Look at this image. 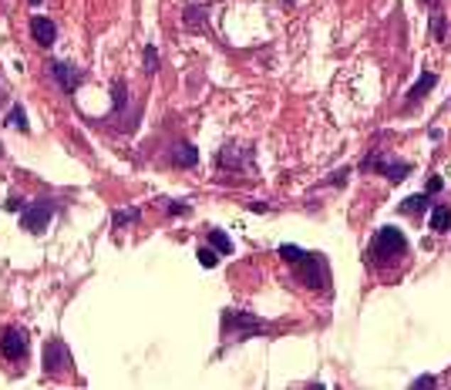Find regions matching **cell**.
<instances>
[{
  "mask_svg": "<svg viewBox=\"0 0 451 390\" xmlns=\"http://www.w3.org/2000/svg\"><path fill=\"white\" fill-rule=\"evenodd\" d=\"M280 260L300 276V283L310 289H330V266L323 252H310L300 246H280Z\"/></svg>",
  "mask_w": 451,
  "mask_h": 390,
  "instance_id": "obj_1",
  "label": "cell"
},
{
  "mask_svg": "<svg viewBox=\"0 0 451 390\" xmlns=\"http://www.w3.org/2000/svg\"><path fill=\"white\" fill-rule=\"evenodd\" d=\"M367 256L374 266H384V262H394V260H404L408 256V239L401 233L398 225H381L374 233V243L367 249Z\"/></svg>",
  "mask_w": 451,
  "mask_h": 390,
  "instance_id": "obj_2",
  "label": "cell"
},
{
  "mask_svg": "<svg viewBox=\"0 0 451 390\" xmlns=\"http://www.w3.org/2000/svg\"><path fill=\"white\" fill-rule=\"evenodd\" d=\"M219 330H222V343H243V340L256 337V333H266V323H263V320H256L253 313L222 310Z\"/></svg>",
  "mask_w": 451,
  "mask_h": 390,
  "instance_id": "obj_3",
  "label": "cell"
},
{
  "mask_svg": "<svg viewBox=\"0 0 451 390\" xmlns=\"http://www.w3.org/2000/svg\"><path fill=\"white\" fill-rule=\"evenodd\" d=\"M54 212H58V202H51V199H40V202H31V206L21 212V229L31 235H40L48 233V225H51Z\"/></svg>",
  "mask_w": 451,
  "mask_h": 390,
  "instance_id": "obj_4",
  "label": "cell"
},
{
  "mask_svg": "<svg viewBox=\"0 0 451 390\" xmlns=\"http://www.w3.org/2000/svg\"><path fill=\"white\" fill-rule=\"evenodd\" d=\"M27 350H31V343H27L24 330L21 326H4V333H0V353H4V360L21 364V360H27Z\"/></svg>",
  "mask_w": 451,
  "mask_h": 390,
  "instance_id": "obj_5",
  "label": "cell"
},
{
  "mask_svg": "<svg viewBox=\"0 0 451 390\" xmlns=\"http://www.w3.org/2000/svg\"><path fill=\"white\" fill-rule=\"evenodd\" d=\"M71 370V353H67L65 340H48L44 343V374L48 377H61Z\"/></svg>",
  "mask_w": 451,
  "mask_h": 390,
  "instance_id": "obj_6",
  "label": "cell"
},
{
  "mask_svg": "<svg viewBox=\"0 0 451 390\" xmlns=\"http://www.w3.org/2000/svg\"><path fill=\"white\" fill-rule=\"evenodd\" d=\"M364 172H377V175H384L387 182H404L408 175H411V162H387V158L381 155H371V158H364Z\"/></svg>",
  "mask_w": 451,
  "mask_h": 390,
  "instance_id": "obj_7",
  "label": "cell"
},
{
  "mask_svg": "<svg viewBox=\"0 0 451 390\" xmlns=\"http://www.w3.org/2000/svg\"><path fill=\"white\" fill-rule=\"evenodd\" d=\"M219 172H246L253 169V152L249 148H236V145H222V152L216 155Z\"/></svg>",
  "mask_w": 451,
  "mask_h": 390,
  "instance_id": "obj_8",
  "label": "cell"
},
{
  "mask_svg": "<svg viewBox=\"0 0 451 390\" xmlns=\"http://www.w3.org/2000/svg\"><path fill=\"white\" fill-rule=\"evenodd\" d=\"M51 78L65 94H75L77 84H81V71L75 65H67V61H51Z\"/></svg>",
  "mask_w": 451,
  "mask_h": 390,
  "instance_id": "obj_9",
  "label": "cell"
},
{
  "mask_svg": "<svg viewBox=\"0 0 451 390\" xmlns=\"http://www.w3.org/2000/svg\"><path fill=\"white\" fill-rule=\"evenodd\" d=\"M31 38L38 48H54V40H58V24H54L51 17H31Z\"/></svg>",
  "mask_w": 451,
  "mask_h": 390,
  "instance_id": "obj_10",
  "label": "cell"
},
{
  "mask_svg": "<svg viewBox=\"0 0 451 390\" xmlns=\"http://www.w3.org/2000/svg\"><path fill=\"white\" fill-rule=\"evenodd\" d=\"M435 84H438V74H435V71H425L421 78L414 81V88H411V91H408V101H404V111H414V108H418V104L425 101L428 94L435 91Z\"/></svg>",
  "mask_w": 451,
  "mask_h": 390,
  "instance_id": "obj_11",
  "label": "cell"
},
{
  "mask_svg": "<svg viewBox=\"0 0 451 390\" xmlns=\"http://www.w3.org/2000/svg\"><path fill=\"white\" fill-rule=\"evenodd\" d=\"M172 165H179V169H195L199 165V148L192 142H175L172 148Z\"/></svg>",
  "mask_w": 451,
  "mask_h": 390,
  "instance_id": "obj_12",
  "label": "cell"
},
{
  "mask_svg": "<svg viewBox=\"0 0 451 390\" xmlns=\"http://www.w3.org/2000/svg\"><path fill=\"white\" fill-rule=\"evenodd\" d=\"M182 17H185V27H189V30H206L209 27V7L206 4H189Z\"/></svg>",
  "mask_w": 451,
  "mask_h": 390,
  "instance_id": "obj_13",
  "label": "cell"
},
{
  "mask_svg": "<svg viewBox=\"0 0 451 390\" xmlns=\"http://www.w3.org/2000/svg\"><path fill=\"white\" fill-rule=\"evenodd\" d=\"M428 206H431V192H421V195H408L404 202H401V212L404 216H425Z\"/></svg>",
  "mask_w": 451,
  "mask_h": 390,
  "instance_id": "obj_14",
  "label": "cell"
},
{
  "mask_svg": "<svg viewBox=\"0 0 451 390\" xmlns=\"http://www.w3.org/2000/svg\"><path fill=\"white\" fill-rule=\"evenodd\" d=\"M7 125H11L13 131H21V135H27V131H31V121H27V111H24V104H21V101H11Z\"/></svg>",
  "mask_w": 451,
  "mask_h": 390,
  "instance_id": "obj_15",
  "label": "cell"
},
{
  "mask_svg": "<svg viewBox=\"0 0 451 390\" xmlns=\"http://www.w3.org/2000/svg\"><path fill=\"white\" fill-rule=\"evenodd\" d=\"M428 225H431V233H448L451 208L448 206H435V208H431V216H428Z\"/></svg>",
  "mask_w": 451,
  "mask_h": 390,
  "instance_id": "obj_16",
  "label": "cell"
},
{
  "mask_svg": "<svg viewBox=\"0 0 451 390\" xmlns=\"http://www.w3.org/2000/svg\"><path fill=\"white\" fill-rule=\"evenodd\" d=\"M138 219H142V208L131 206V208H121V212H115V216H112V225H115V233H121V229H129L131 222H138Z\"/></svg>",
  "mask_w": 451,
  "mask_h": 390,
  "instance_id": "obj_17",
  "label": "cell"
},
{
  "mask_svg": "<svg viewBox=\"0 0 451 390\" xmlns=\"http://www.w3.org/2000/svg\"><path fill=\"white\" fill-rule=\"evenodd\" d=\"M209 246L219 249L222 256H232V239L222 233V229H209Z\"/></svg>",
  "mask_w": 451,
  "mask_h": 390,
  "instance_id": "obj_18",
  "label": "cell"
},
{
  "mask_svg": "<svg viewBox=\"0 0 451 390\" xmlns=\"http://www.w3.org/2000/svg\"><path fill=\"white\" fill-rule=\"evenodd\" d=\"M219 249H212V246H202L199 249V252H195V260H199V266H202V269H216V266H219Z\"/></svg>",
  "mask_w": 451,
  "mask_h": 390,
  "instance_id": "obj_19",
  "label": "cell"
},
{
  "mask_svg": "<svg viewBox=\"0 0 451 390\" xmlns=\"http://www.w3.org/2000/svg\"><path fill=\"white\" fill-rule=\"evenodd\" d=\"M112 98H115V111H121V108L129 104V84H125V81H115V84H112Z\"/></svg>",
  "mask_w": 451,
  "mask_h": 390,
  "instance_id": "obj_20",
  "label": "cell"
},
{
  "mask_svg": "<svg viewBox=\"0 0 451 390\" xmlns=\"http://www.w3.org/2000/svg\"><path fill=\"white\" fill-rule=\"evenodd\" d=\"M142 67H145V74H155V71H158V51H155V44H145Z\"/></svg>",
  "mask_w": 451,
  "mask_h": 390,
  "instance_id": "obj_21",
  "label": "cell"
},
{
  "mask_svg": "<svg viewBox=\"0 0 451 390\" xmlns=\"http://www.w3.org/2000/svg\"><path fill=\"white\" fill-rule=\"evenodd\" d=\"M431 34H435V38H445V27H441V11L438 7H435V11H431Z\"/></svg>",
  "mask_w": 451,
  "mask_h": 390,
  "instance_id": "obj_22",
  "label": "cell"
},
{
  "mask_svg": "<svg viewBox=\"0 0 451 390\" xmlns=\"http://www.w3.org/2000/svg\"><path fill=\"white\" fill-rule=\"evenodd\" d=\"M4 208H7V212H24V202H21V195H7V202H4Z\"/></svg>",
  "mask_w": 451,
  "mask_h": 390,
  "instance_id": "obj_23",
  "label": "cell"
},
{
  "mask_svg": "<svg viewBox=\"0 0 451 390\" xmlns=\"http://www.w3.org/2000/svg\"><path fill=\"white\" fill-rule=\"evenodd\" d=\"M165 212H172V216H189V202H165Z\"/></svg>",
  "mask_w": 451,
  "mask_h": 390,
  "instance_id": "obj_24",
  "label": "cell"
},
{
  "mask_svg": "<svg viewBox=\"0 0 451 390\" xmlns=\"http://www.w3.org/2000/svg\"><path fill=\"white\" fill-rule=\"evenodd\" d=\"M347 175H350V169H340V172H334V175H327V182L323 185H344L347 182Z\"/></svg>",
  "mask_w": 451,
  "mask_h": 390,
  "instance_id": "obj_25",
  "label": "cell"
},
{
  "mask_svg": "<svg viewBox=\"0 0 451 390\" xmlns=\"http://www.w3.org/2000/svg\"><path fill=\"white\" fill-rule=\"evenodd\" d=\"M435 384H438V380L431 377V374H421V377L411 380V387H435Z\"/></svg>",
  "mask_w": 451,
  "mask_h": 390,
  "instance_id": "obj_26",
  "label": "cell"
},
{
  "mask_svg": "<svg viewBox=\"0 0 451 390\" xmlns=\"http://www.w3.org/2000/svg\"><path fill=\"white\" fill-rule=\"evenodd\" d=\"M249 212H270V206H266V202H249Z\"/></svg>",
  "mask_w": 451,
  "mask_h": 390,
  "instance_id": "obj_27",
  "label": "cell"
},
{
  "mask_svg": "<svg viewBox=\"0 0 451 390\" xmlns=\"http://www.w3.org/2000/svg\"><path fill=\"white\" fill-rule=\"evenodd\" d=\"M438 189H441V179H438V175H431V182H428V192L435 195V192H438Z\"/></svg>",
  "mask_w": 451,
  "mask_h": 390,
  "instance_id": "obj_28",
  "label": "cell"
},
{
  "mask_svg": "<svg viewBox=\"0 0 451 390\" xmlns=\"http://www.w3.org/2000/svg\"><path fill=\"white\" fill-rule=\"evenodd\" d=\"M27 4H34V7H38V4H40V0H27Z\"/></svg>",
  "mask_w": 451,
  "mask_h": 390,
  "instance_id": "obj_29",
  "label": "cell"
},
{
  "mask_svg": "<svg viewBox=\"0 0 451 390\" xmlns=\"http://www.w3.org/2000/svg\"><path fill=\"white\" fill-rule=\"evenodd\" d=\"M0 101H4V91H0Z\"/></svg>",
  "mask_w": 451,
  "mask_h": 390,
  "instance_id": "obj_30",
  "label": "cell"
}]
</instances>
